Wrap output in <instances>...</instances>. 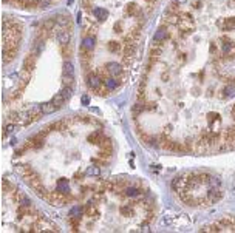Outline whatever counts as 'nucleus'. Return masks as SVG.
I'll return each mask as SVG.
<instances>
[{
  "instance_id": "20",
  "label": "nucleus",
  "mask_w": 235,
  "mask_h": 233,
  "mask_svg": "<svg viewBox=\"0 0 235 233\" xmlns=\"http://www.w3.org/2000/svg\"><path fill=\"white\" fill-rule=\"evenodd\" d=\"M166 142H167V141H166ZM166 148H167V150H172V151H184V150H186L181 144H178V142H172V141H169V142L166 144Z\"/></svg>"
},
{
  "instance_id": "1",
  "label": "nucleus",
  "mask_w": 235,
  "mask_h": 233,
  "mask_svg": "<svg viewBox=\"0 0 235 233\" xmlns=\"http://www.w3.org/2000/svg\"><path fill=\"white\" fill-rule=\"evenodd\" d=\"M47 135V131L43 130V131H40L39 135H36V136H33V138H30L28 139V142L25 144L27 145V148H40L42 145H43V142H45V139H43V136Z\"/></svg>"
},
{
  "instance_id": "4",
  "label": "nucleus",
  "mask_w": 235,
  "mask_h": 233,
  "mask_svg": "<svg viewBox=\"0 0 235 233\" xmlns=\"http://www.w3.org/2000/svg\"><path fill=\"white\" fill-rule=\"evenodd\" d=\"M193 20H192V17L189 16V14H184L183 16V19L179 20V26H181V30L187 34V33H190L192 30H193Z\"/></svg>"
},
{
  "instance_id": "14",
  "label": "nucleus",
  "mask_w": 235,
  "mask_h": 233,
  "mask_svg": "<svg viewBox=\"0 0 235 233\" xmlns=\"http://www.w3.org/2000/svg\"><path fill=\"white\" fill-rule=\"evenodd\" d=\"M93 14H94V17H96L99 22H102V20H105V19L108 17V11L104 10V8H94V10H93Z\"/></svg>"
},
{
  "instance_id": "13",
  "label": "nucleus",
  "mask_w": 235,
  "mask_h": 233,
  "mask_svg": "<svg viewBox=\"0 0 235 233\" xmlns=\"http://www.w3.org/2000/svg\"><path fill=\"white\" fill-rule=\"evenodd\" d=\"M104 85H105V88H107L108 91H113V90L118 88L119 80H116L114 77H105V79H104Z\"/></svg>"
},
{
  "instance_id": "17",
  "label": "nucleus",
  "mask_w": 235,
  "mask_h": 233,
  "mask_svg": "<svg viewBox=\"0 0 235 233\" xmlns=\"http://www.w3.org/2000/svg\"><path fill=\"white\" fill-rule=\"evenodd\" d=\"M40 110H42V113H43V114H50V113H54V111L57 110V106H56V105H54V102L51 100V102L43 103V105L40 106Z\"/></svg>"
},
{
  "instance_id": "37",
  "label": "nucleus",
  "mask_w": 235,
  "mask_h": 233,
  "mask_svg": "<svg viewBox=\"0 0 235 233\" xmlns=\"http://www.w3.org/2000/svg\"><path fill=\"white\" fill-rule=\"evenodd\" d=\"M73 2H74V0H68V5H71Z\"/></svg>"
},
{
  "instance_id": "19",
  "label": "nucleus",
  "mask_w": 235,
  "mask_h": 233,
  "mask_svg": "<svg viewBox=\"0 0 235 233\" xmlns=\"http://www.w3.org/2000/svg\"><path fill=\"white\" fill-rule=\"evenodd\" d=\"M126 11H127L129 16H139V14H141V10H139V6H138L136 3H129L127 8H126Z\"/></svg>"
},
{
  "instance_id": "28",
  "label": "nucleus",
  "mask_w": 235,
  "mask_h": 233,
  "mask_svg": "<svg viewBox=\"0 0 235 233\" xmlns=\"http://www.w3.org/2000/svg\"><path fill=\"white\" fill-rule=\"evenodd\" d=\"M87 175H90V176H97L99 175V168L94 165V167H90L88 170H87Z\"/></svg>"
},
{
  "instance_id": "29",
  "label": "nucleus",
  "mask_w": 235,
  "mask_h": 233,
  "mask_svg": "<svg viewBox=\"0 0 235 233\" xmlns=\"http://www.w3.org/2000/svg\"><path fill=\"white\" fill-rule=\"evenodd\" d=\"M233 94H235V86L224 88V97H229V96H233Z\"/></svg>"
},
{
  "instance_id": "8",
  "label": "nucleus",
  "mask_w": 235,
  "mask_h": 233,
  "mask_svg": "<svg viewBox=\"0 0 235 233\" xmlns=\"http://www.w3.org/2000/svg\"><path fill=\"white\" fill-rule=\"evenodd\" d=\"M56 190L59 191V193H64V195H68L70 193V182L67 181V179H59L57 182H56Z\"/></svg>"
},
{
  "instance_id": "3",
  "label": "nucleus",
  "mask_w": 235,
  "mask_h": 233,
  "mask_svg": "<svg viewBox=\"0 0 235 233\" xmlns=\"http://www.w3.org/2000/svg\"><path fill=\"white\" fill-rule=\"evenodd\" d=\"M218 28L223 31H235V17H227V19H221L220 22H216Z\"/></svg>"
},
{
  "instance_id": "30",
  "label": "nucleus",
  "mask_w": 235,
  "mask_h": 233,
  "mask_svg": "<svg viewBox=\"0 0 235 233\" xmlns=\"http://www.w3.org/2000/svg\"><path fill=\"white\" fill-rule=\"evenodd\" d=\"M121 213L122 215H129V213H132V205H124V207H121Z\"/></svg>"
},
{
  "instance_id": "2",
  "label": "nucleus",
  "mask_w": 235,
  "mask_h": 233,
  "mask_svg": "<svg viewBox=\"0 0 235 233\" xmlns=\"http://www.w3.org/2000/svg\"><path fill=\"white\" fill-rule=\"evenodd\" d=\"M102 80H104V79H101V76H99V74H94V73L88 74V77H87V83H88V86H90L91 90H94V91H99V90H101V86H102Z\"/></svg>"
},
{
  "instance_id": "9",
  "label": "nucleus",
  "mask_w": 235,
  "mask_h": 233,
  "mask_svg": "<svg viewBox=\"0 0 235 233\" xmlns=\"http://www.w3.org/2000/svg\"><path fill=\"white\" fill-rule=\"evenodd\" d=\"M56 37H57V42H59L60 45H67V43H70V31H67V30H60V31H57Z\"/></svg>"
},
{
  "instance_id": "12",
  "label": "nucleus",
  "mask_w": 235,
  "mask_h": 233,
  "mask_svg": "<svg viewBox=\"0 0 235 233\" xmlns=\"http://www.w3.org/2000/svg\"><path fill=\"white\" fill-rule=\"evenodd\" d=\"M36 54H30L27 59H25V62H23V71H28V73H31V70L34 68V63H36V57H34Z\"/></svg>"
},
{
  "instance_id": "27",
  "label": "nucleus",
  "mask_w": 235,
  "mask_h": 233,
  "mask_svg": "<svg viewBox=\"0 0 235 233\" xmlns=\"http://www.w3.org/2000/svg\"><path fill=\"white\" fill-rule=\"evenodd\" d=\"M50 5H51V0H37V6H39V8H43V10H45V8H48Z\"/></svg>"
},
{
  "instance_id": "23",
  "label": "nucleus",
  "mask_w": 235,
  "mask_h": 233,
  "mask_svg": "<svg viewBox=\"0 0 235 233\" xmlns=\"http://www.w3.org/2000/svg\"><path fill=\"white\" fill-rule=\"evenodd\" d=\"M71 93H73V86H71V85H64L62 90H60V94L64 96L65 100H68V99L71 97Z\"/></svg>"
},
{
  "instance_id": "36",
  "label": "nucleus",
  "mask_w": 235,
  "mask_h": 233,
  "mask_svg": "<svg viewBox=\"0 0 235 233\" xmlns=\"http://www.w3.org/2000/svg\"><path fill=\"white\" fill-rule=\"evenodd\" d=\"M232 114H235V105H233V108H232Z\"/></svg>"
},
{
  "instance_id": "25",
  "label": "nucleus",
  "mask_w": 235,
  "mask_h": 233,
  "mask_svg": "<svg viewBox=\"0 0 235 233\" xmlns=\"http://www.w3.org/2000/svg\"><path fill=\"white\" fill-rule=\"evenodd\" d=\"M221 48H223V53H224V54H227V53L232 50V42H230V40H224V43H223V46H221Z\"/></svg>"
},
{
  "instance_id": "21",
  "label": "nucleus",
  "mask_w": 235,
  "mask_h": 233,
  "mask_svg": "<svg viewBox=\"0 0 235 233\" xmlns=\"http://www.w3.org/2000/svg\"><path fill=\"white\" fill-rule=\"evenodd\" d=\"M82 213H85V207H82V205H74V207L70 208V216H77V218H80Z\"/></svg>"
},
{
  "instance_id": "15",
  "label": "nucleus",
  "mask_w": 235,
  "mask_h": 233,
  "mask_svg": "<svg viewBox=\"0 0 235 233\" xmlns=\"http://www.w3.org/2000/svg\"><path fill=\"white\" fill-rule=\"evenodd\" d=\"M85 215L90 216V218H93V216L97 215V208H96V204H94L93 201L87 202V205H85Z\"/></svg>"
},
{
  "instance_id": "16",
  "label": "nucleus",
  "mask_w": 235,
  "mask_h": 233,
  "mask_svg": "<svg viewBox=\"0 0 235 233\" xmlns=\"http://www.w3.org/2000/svg\"><path fill=\"white\" fill-rule=\"evenodd\" d=\"M96 45V37L94 36H87L84 40H82V46L87 48V50H93Z\"/></svg>"
},
{
  "instance_id": "6",
  "label": "nucleus",
  "mask_w": 235,
  "mask_h": 233,
  "mask_svg": "<svg viewBox=\"0 0 235 233\" xmlns=\"http://www.w3.org/2000/svg\"><path fill=\"white\" fill-rule=\"evenodd\" d=\"M105 68H107V71H108L111 76H114V77H119L121 73H122V68H121V65L118 63V62H108V63L105 65Z\"/></svg>"
},
{
  "instance_id": "11",
  "label": "nucleus",
  "mask_w": 235,
  "mask_h": 233,
  "mask_svg": "<svg viewBox=\"0 0 235 233\" xmlns=\"http://www.w3.org/2000/svg\"><path fill=\"white\" fill-rule=\"evenodd\" d=\"M167 36H169V33H167V30L164 28V26H161L158 31H156V34H155V37H153V40L156 42V43H163L166 39H167Z\"/></svg>"
},
{
  "instance_id": "22",
  "label": "nucleus",
  "mask_w": 235,
  "mask_h": 233,
  "mask_svg": "<svg viewBox=\"0 0 235 233\" xmlns=\"http://www.w3.org/2000/svg\"><path fill=\"white\" fill-rule=\"evenodd\" d=\"M161 53H163V48H161V43H156L155 42V45L150 48V56L155 59V57H158V56H161Z\"/></svg>"
},
{
  "instance_id": "18",
  "label": "nucleus",
  "mask_w": 235,
  "mask_h": 233,
  "mask_svg": "<svg viewBox=\"0 0 235 233\" xmlns=\"http://www.w3.org/2000/svg\"><path fill=\"white\" fill-rule=\"evenodd\" d=\"M107 50H108L110 53H119V51L122 50V45H121L119 42H116V40H111V42L107 43Z\"/></svg>"
},
{
  "instance_id": "33",
  "label": "nucleus",
  "mask_w": 235,
  "mask_h": 233,
  "mask_svg": "<svg viewBox=\"0 0 235 233\" xmlns=\"http://www.w3.org/2000/svg\"><path fill=\"white\" fill-rule=\"evenodd\" d=\"M121 28H122V26H121V23H116V25H114V31H116V33H119V31H121Z\"/></svg>"
},
{
  "instance_id": "31",
  "label": "nucleus",
  "mask_w": 235,
  "mask_h": 233,
  "mask_svg": "<svg viewBox=\"0 0 235 233\" xmlns=\"http://www.w3.org/2000/svg\"><path fill=\"white\" fill-rule=\"evenodd\" d=\"M57 19V22L60 23V25H68V19H67V16H59V17H56Z\"/></svg>"
},
{
  "instance_id": "35",
  "label": "nucleus",
  "mask_w": 235,
  "mask_h": 233,
  "mask_svg": "<svg viewBox=\"0 0 235 233\" xmlns=\"http://www.w3.org/2000/svg\"><path fill=\"white\" fill-rule=\"evenodd\" d=\"M176 2H178V3H186L187 0H176Z\"/></svg>"
},
{
  "instance_id": "5",
  "label": "nucleus",
  "mask_w": 235,
  "mask_h": 233,
  "mask_svg": "<svg viewBox=\"0 0 235 233\" xmlns=\"http://www.w3.org/2000/svg\"><path fill=\"white\" fill-rule=\"evenodd\" d=\"M221 119H220V114L216 113H209L207 114V125H209V130H216L218 125H220Z\"/></svg>"
},
{
  "instance_id": "10",
  "label": "nucleus",
  "mask_w": 235,
  "mask_h": 233,
  "mask_svg": "<svg viewBox=\"0 0 235 233\" xmlns=\"http://www.w3.org/2000/svg\"><path fill=\"white\" fill-rule=\"evenodd\" d=\"M122 191L127 198H138V196L142 195V190H139L138 187H124Z\"/></svg>"
},
{
  "instance_id": "7",
  "label": "nucleus",
  "mask_w": 235,
  "mask_h": 233,
  "mask_svg": "<svg viewBox=\"0 0 235 233\" xmlns=\"http://www.w3.org/2000/svg\"><path fill=\"white\" fill-rule=\"evenodd\" d=\"M105 139H107V138H105L104 133H101V131H94V133H91V135L88 136V142L93 144V145H99V147H101V144H102Z\"/></svg>"
},
{
  "instance_id": "34",
  "label": "nucleus",
  "mask_w": 235,
  "mask_h": 233,
  "mask_svg": "<svg viewBox=\"0 0 235 233\" xmlns=\"http://www.w3.org/2000/svg\"><path fill=\"white\" fill-rule=\"evenodd\" d=\"M82 102L87 105V103H88V97H87V96H84V97H82Z\"/></svg>"
},
{
  "instance_id": "26",
  "label": "nucleus",
  "mask_w": 235,
  "mask_h": 233,
  "mask_svg": "<svg viewBox=\"0 0 235 233\" xmlns=\"http://www.w3.org/2000/svg\"><path fill=\"white\" fill-rule=\"evenodd\" d=\"M62 54H64L65 57L71 56V46H70V43H67V45H62Z\"/></svg>"
},
{
  "instance_id": "24",
  "label": "nucleus",
  "mask_w": 235,
  "mask_h": 233,
  "mask_svg": "<svg viewBox=\"0 0 235 233\" xmlns=\"http://www.w3.org/2000/svg\"><path fill=\"white\" fill-rule=\"evenodd\" d=\"M53 102H54V105H56V106H57V110H59V108H62V106H64V103H65L67 100L64 99V96H62L60 93H57V94L53 97Z\"/></svg>"
},
{
  "instance_id": "32",
  "label": "nucleus",
  "mask_w": 235,
  "mask_h": 233,
  "mask_svg": "<svg viewBox=\"0 0 235 233\" xmlns=\"http://www.w3.org/2000/svg\"><path fill=\"white\" fill-rule=\"evenodd\" d=\"M11 131H13V124L5 127V131H3V135H6V133H11Z\"/></svg>"
}]
</instances>
